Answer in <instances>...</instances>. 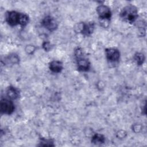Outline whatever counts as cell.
Returning a JSON list of instances; mask_svg holds the SVG:
<instances>
[{
  "instance_id": "obj_7",
  "label": "cell",
  "mask_w": 147,
  "mask_h": 147,
  "mask_svg": "<svg viewBox=\"0 0 147 147\" xmlns=\"http://www.w3.org/2000/svg\"><path fill=\"white\" fill-rule=\"evenodd\" d=\"M106 59L111 63H117L119 61L121 56L120 51L116 48H107L105 49Z\"/></svg>"
},
{
  "instance_id": "obj_17",
  "label": "cell",
  "mask_w": 147,
  "mask_h": 147,
  "mask_svg": "<svg viewBox=\"0 0 147 147\" xmlns=\"http://www.w3.org/2000/svg\"><path fill=\"white\" fill-rule=\"evenodd\" d=\"M127 136V133L125 130H120L119 131H118L116 133V136L118 138H124L126 137Z\"/></svg>"
},
{
  "instance_id": "obj_19",
  "label": "cell",
  "mask_w": 147,
  "mask_h": 147,
  "mask_svg": "<svg viewBox=\"0 0 147 147\" xmlns=\"http://www.w3.org/2000/svg\"><path fill=\"white\" fill-rule=\"evenodd\" d=\"M142 129V126L140 124H134L133 125L132 130L135 133H138Z\"/></svg>"
},
{
  "instance_id": "obj_8",
  "label": "cell",
  "mask_w": 147,
  "mask_h": 147,
  "mask_svg": "<svg viewBox=\"0 0 147 147\" xmlns=\"http://www.w3.org/2000/svg\"><path fill=\"white\" fill-rule=\"evenodd\" d=\"M20 12L11 10L7 11L5 14V20L7 24L10 26H16L19 25Z\"/></svg>"
},
{
  "instance_id": "obj_11",
  "label": "cell",
  "mask_w": 147,
  "mask_h": 147,
  "mask_svg": "<svg viewBox=\"0 0 147 147\" xmlns=\"http://www.w3.org/2000/svg\"><path fill=\"white\" fill-rule=\"evenodd\" d=\"M19 56L16 53H11L5 58V63L8 65H14L19 63Z\"/></svg>"
},
{
  "instance_id": "obj_9",
  "label": "cell",
  "mask_w": 147,
  "mask_h": 147,
  "mask_svg": "<svg viewBox=\"0 0 147 147\" xmlns=\"http://www.w3.org/2000/svg\"><path fill=\"white\" fill-rule=\"evenodd\" d=\"M6 96L7 97L13 100L18 99L20 96V91L17 87L10 86L6 89Z\"/></svg>"
},
{
  "instance_id": "obj_2",
  "label": "cell",
  "mask_w": 147,
  "mask_h": 147,
  "mask_svg": "<svg viewBox=\"0 0 147 147\" xmlns=\"http://www.w3.org/2000/svg\"><path fill=\"white\" fill-rule=\"evenodd\" d=\"M74 55L76 58L78 70L81 72L88 71L91 67V63L88 59L84 56L83 49L80 47L77 48L75 50Z\"/></svg>"
},
{
  "instance_id": "obj_4",
  "label": "cell",
  "mask_w": 147,
  "mask_h": 147,
  "mask_svg": "<svg viewBox=\"0 0 147 147\" xmlns=\"http://www.w3.org/2000/svg\"><path fill=\"white\" fill-rule=\"evenodd\" d=\"M15 110V105L12 100L7 98H1L0 101V111L2 114L10 115Z\"/></svg>"
},
{
  "instance_id": "obj_10",
  "label": "cell",
  "mask_w": 147,
  "mask_h": 147,
  "mask_svg": "<svg viewBox=\"0 0 147 147\" xmlns=\"http://www.w3.org/2000/svg\"><path fill=\"white\" fill-rule=\"evenodd\" d=\"M49 69L53 73H60L63 69V64L59 60H52L49 63Z\"/></svg>"
},
{
  "instance_id": "obj_18",
  "label": "cell",
  "mask_w": 147,
  "mask_h": 147,
  "mask_svg": "<svg viewBox=\"0 0 147 147\" xmlns=\"http://www.w3.org/2000/svg\"><path fill=\"white\" fill-rule=\"evenodd\" d=\"M35 47L33 45H27L25 48V51L28 54H32L35 51Z\"/></svg>"
},
{
  "instance_id": "obj_12",
  "label": "cell",
  "mask_w": 147,
  "mask_h": 147,
  "mask_svg": "<svg viewBox=\"0 0 147 147\" xmlns=\"http://www.w3.org/2000/svg\"><path fill=\"white\" fill-rule=\"evenodd\" d=\"M105 137L99 133H95L91 137V142L96 145H100L105 142Z\"/></svg>"
},
{
  "instance_id": "obj_16",
  "label": "cell",
  "mask_w": 147,
  "mask_h": 147,
  "mask_svg": "<svg viewBox=\"0 0 147 147\" xmlns=\"http://www.w3.org/2000/svg\"><path fill=\"white\" fill-rule=\"evenodd\" d=\"M52 45L51 44V42L48 41H44L42 44V48H43V49L45 51H49L51 50L52 49Z\"/></svg>"
},
{
  "instance_id": "obj_5",
  "label": "cell",
  "mask_w": 147,
  "mask_h": 147,
  "mask_svg": "<svg viewBox=\"0 0 147 147\" xmlns=\"http://www.w3.org/2000/svg\"><path fill=\"white\" fill-rule=\"evenodd\" d=\"M96 9V13L100 21H110L112 13L109 7L103 4H101L98 6Z\"/></svg>"
},
{
  "instance_id": "obj_3",
  "label": "cell",
  "mask_w": 147,
  "mask_h": 147,
  "mask_svg": "<svg viewBox=\"0 0 147 147\" xmlns=\"http://www.w3.org/2000/svg\"><path fill=\"white\" fill-rule=\"evenodd\" d=\"M74 28L76 32L84 36H90L94 31L95 24L94 22H79L75 26Z\"/></svg>"
},
{
  "instance_id": "obj_1",
  "label": "cell",
  "mask_w": 147,
  "mask_h": 147,
  "mask_svg": "<svg viewBox=\"0 0 147 147\" xmlns=\"http://www.w3.org/2000/svg\"><path fill=\"white\" fill-rule=\"evenodd\" d=\"M119 16L124 21L132 24L138 18V9L133 5H128L121 10Z\"/></svg>"
},
{
  "instance_id": "obj_13",
  "label": "cell",
  "mask_w": 147,
  "mask_h": 147,
  "mask_svg": "<svg viewBox=\"0 0 147 147\" xmlns=\"http://www.w3.org/2000/svg\"><path fill=\"white\" fill-rule=\"evenodd\" d=\"M29 22V17L28 14L24 13H20V18H19V25L22 27H25Z\"/></svg>"
},
{
  "instance_id": "obj_14",
  "label": "cell",
  "mask_w": 147,
  "mask_h": 147,
  "mask_svg": "<svg viewBox=\"0 0 147 147\" xmlns=\"http://www.w3.org/2000/svg\"><path fill=\"white\" fill-rule=\"evenodd\" d=\"M133 59L138 65H141L145 61V57L144 53L141 52H137L134 54Z\"/></svg>"
},
{
  "instance_id": "obj_6",
  "label": "cell",
  "mask_w": 147,
  "mask_h": 147,
  "mask_svg": "<svg viewBox=\"0 0 147 147\" xmlns=\"http://www.w3.org/2000/svg\"><path fill=\"white\" fill-rule=\"evenodd\" d=\"M41 25L47 30L52 32L56 30L58 28V22L52 16L48 15L45 16L41 20Z\"/></svg>"
},
{
  "instance_id": "obj_15",
  "label": "cell",
  "mask_w": 147,
  "mask_h": 147,
  "mask_svg": "<svg viewBox=\"0 0 147 147\" xmlns=\"http://www.w3.org/2000/svg\"><path fill=\"white\" fill-rule=\"evenodd\" d=\"M39 146H55L53 141L51 139L41 138L39 142Z\"/></svg>"
}]
</instances>
